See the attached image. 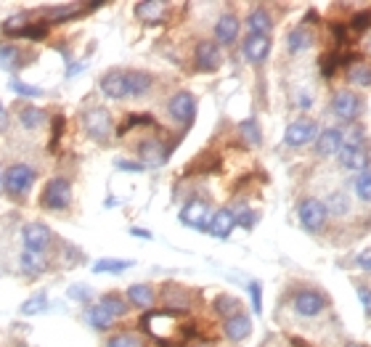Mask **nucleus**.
Masks as SVG:
<instances>
[{
    "label": "nucleus",
    "mask_w": 371,
    "mask_h": 347,
    "mask_svg": "<svg viewBox=\"0 0 371 347\" xmlns=\"http://www.w3.org/2000/svg\"><path fill=\"white\" fill-rule=\"evenodd\" d=\"M101 93L106 98H112V101H122V98H128V72H119V69H112V72H106L104 77H101Z\"/></svg>",
    "instance_id": "4468645a"
},
{
    "label": "nucleus",
    "mask_w": 371,
    "mask_h": 347,
    "mask_svg": "<svg viewBox=\"0 0 371 347\" xmlns=\"http://www.w3.org/2000/svg\"><path fill=\"white\" fill-rule=\"evenodd\" d=\"M45 307H48V297L43 292H38V294H32L24 305H22V316H38Z\"/></svg>",
    "instance_id": "58836bf2"
},
{
    "label": "nucleus",
    "mask_w": 371,
    "mask_h": 347,
    "mask_svg": "<svg viewBox=\"0 0 371 347\" xmlns=\"http://www.w3.org/2000/svg\"><path fill=\"white\" fill-rule=\"evenodd\" d=\"M0 191H3V173H0Z\"/></svg>",
    "instance_id": "13d9d810"
},
{
    "label": "nucleus",
    "mask_w": 371,
    "mask_h": 347,
    "mask_svg": "<svg viewBox=\"0 0 371 347\" xmlns=\"http://www.w3.org/2000/svg\"><path fill=\"white\" fill-rule=\"evenodd\" d=\"M358 300H361V305H363V313L371 316V289L369 286H363V284H358Z\"/></svg>",
    "instance_id": "09e8293b"
},
{
    "label": "nucleus",
    "mask_w": 371,
    "mask_h": 347,
    "mask_svg": "<svg viewBox=\"0 0 371 347\" xmlns=\"http://www.w3.org/2000/svg\"><path fill=\"white\" fill-rule=\"evenodd\" d=\"M138 154H141V162H144L146 167H159L162 162L167 160L170 148H162L159 141H144V144L138 146Z\"/></svg>",
    "instance_id": "412c9836"
},
{
    "label": "nucleus",
    "mask_w": 371,
    "mask_h": 347,
    "mask_svg": "<svg viewBox=\"0 0 371 347\" xmlns=\"http://www.w3.org/2000/svg\"><path fill=\"white\" fill-rule=\"evenodd\" d=\"M223 329H225V337H228L231 342H244V339L252 334V318L247 316V313L238 310L236 316L225 318Z\"/></svg>",
    "instance_id": "a211bd4d"
},
{
    "label": "nucleus",
    "mask_w": 371,
    "mask_h": 347,
    "mask_svg": "<svg viewBox=\"0 0 371 347\" xmlns=\"http://www.w3.org/2000/svg\"><path fill=\"white\" fill-rule=\"evenodd\" d=\"M141 326H144L146 332L151 334V339L159 342L162 347H178L170 337H175L181 345H183L186 339H191V337H194V326H191V323H181L178 313H172V310L146 313L144 318H141Z\"/></svg>",
    "instance_id": "f257e3e1"
},
{
    "label": "nucleus",
    "mask_w": 371,
    "mask_h": 347,
    "mask_svg": "<svg viewBox=\"0 0 371 347\" xmlns=\"http://www.w3.org/2000/svg\"><path fill=\"white\" fill-rule=\"evenodd\" d=\"M165 302H167V307H175V313L178 310H188V305H191V297L181 289V286H172V284H167L165 286Z\"/></svg>",
    "instance_id": "2f4dec72"
},
{
    "label": "nucleus",
    "mask_w": 371,
    "mask_h": 347,
    "mask_svg": "<svg viewBox=\"0 0 371 347\" xmlns=\"http://www.w3.org/2000/svg\"><path fill=\"white\" fill-rule=\"evenodd\" d=\"M194 61H197L199 72H215L223 64V56H220V45L215 40H202L194 51Z\"/></svg>",
    "instance_id": "f8f14e48"
},
{
    "label": "nucleus",
    "mask_w": 371,
    "mask_h": 347,
    "mask_svg": "<svg viewBox=\"0 0 371 347\" xmlns=\"http://www.w3.org/2000/svg\"><path fill=\"white\" fill-rule=\"evenodd\" d=\"M353 29H369L371 27V14H358L353 22H350Z\"/></svg>",
    "instance_id": "603ef678"
},
{
    "label": "nucleus",
    "mask_w": 371,
    "mask_h": 347,
    "mask_svg": "<svg viewBox=\"0 0 371 347\" xmlns=\"http://www.w3.org/2000/svg\"><path fill=\"white\" fill-rule=\"evenodd\" d=\"M130 265H132L130 260H112V257H106V260H98L93 265V273H122Z\"/></svg>",
    "instance_id": "c9c22d12"
},
{
    "label": "nucleus",
    "mask_w": 371,
    "mask_h": 347,
    "mask_svg": "<svg viewBox=\"0 0 371 347\" xmlns=\"http://www.w3.org/2000/svg\"><path fill=\"white\" fill-rule=\"evenodd\" d=\"M347 82L358 88H371V61H353L347 67Z\"/></svg>",
    "instance_id": "bb28decb"
},
{
    "label": "nucleus",
    "mask_w": 371,
    "mask_h": 347,
    "mask_svg": "<svg viewBox=\"0 0 371 347\" xmlns=\"http://www.w3.org/2000/svg\"><path fill=\"white\" fill-rule=\"evenodd\" d=\"M112 114L101 107H91L85 114H82V128L85 133L91 135L93 141H106L112 135Z\"/></svg>",
    "instance_id": "6e6552de"
},
{
    "label": "nucleus",
    "mask_w": 371,
    "mask_h": 347,
    "mask_svg": "<svg viewBox=\"0 0 371 347\" xmlns=\"http://www.w3.org/2000/svg\"><path fill=\"white\" fill-rule=\"evenodd\" d=\"M250 300H252V310H255V313H263V289H260L257 281H252L250 284Z\"/></svg>",
    "instance_id": "49530a36"
},
{
    "label": "nucleus",
    "mask_w": 371,
    "mask_h": 347,
    "mask_svg": "<svg viewBox=\"0 0 371 347\" xmlns=\"http://www.w3.org/2000/svg\"><path fill=\"white\" fill-rule=\"evenodd\" d=\"M51 239V228L43 226V223H26L22 228V241H24V249H29V252L43 254V249H48Z\"/></svg>",
    "instance_id": "ddd939ff"
},
{
    "label": "nucleus",
    "mask_w": 371,
    "mask_h": 347,
    "mask_svg": "<svg viewBox=\"0 0 371 347\" xmlns=\"http://www.w3.org/2000/svg\"><path fill=\"white\" fill-rule=\"evenodd\" d=\"M238 130H241V138L250 144V146H260V141H263V135H260V125L255 120H244L238 125Z\"/></svg>",
    "instance_id": "4c0bfd02"
},
{
    "label": "nucleus",
    "mask_w": 371,
    "mask_h": 347,
    "mask_svg": "<svg viewBox=\"0 0 371 347\" xmlns=\"http://www.w3.org/2000/svg\"><path fill=\"white\" fill-rule=\"evenodd\" d=\"M326 307H329V300H326V294L318 292V289H300L292 297V310L300 318H316Z\"/></svg>",
    "instance_id": "20e7f679"
},
{
    "label": "nucleus",
    "mask_w": 371,
    "mask_h": 347,
    "mask_svg": "<svg viewBox=\"0 0 371 347\" xmlns=\"http://www.w3.org/2000/svg\"><path fill=\"white\" fill-rule=\"evenodd\" d=\"M358 268H363V270H371V249H366V252L358 254Z\"/></svg>",
    "instance_id": "864d4df0"
},
{
    "label": "nucleus",
    "mask_w": 371,
    "mask_h": 347,
    "mask_svg": "<svg viewBox=\"0 0 371 347\" xmlns=\"http://www.w3.org/2000/svg\"><path fill=\"white\" fill-rule=\"evenodd\" d=\"M238 29H241V22H238V16L223 14L220 19H218V22H215V40L223 43V45H231V43H236Z\"/></svg>",
    "instance_id": "6ab92c4d"
},
{
    "label": "nucleus",
    "mask_w": 371,
    "mask_h": 347,
    "mask_svg": "<svg viewBox=\"0 0 371 347\" xmlns=\"http://www.w3.org/2000/svg\"><path fill=\"white\" fill-rule=\"evenodd\" d=\"M337 160L342 164L347 173H363V170H369V148H366V141H363V133L353 128L350 133L344 135V146L342 151L337 154Z\"/></svg>",
    "instance_id": "f03ea898"
},
{
    "label": "nucleus",
    "mask_w": 371,
    "mask_h": 347,
    "mask_svg": "<svg viewBox=\"0 0 371 347\" xmlns=\"http://www.w3.org/2000/svg\"><path fill=\"white\" fill-rule=\"evenodd\" d=\"M96 6H82V3H66V6H53L48 8V22H66V19H75L82 11H91Z\"/></svg>",
    "instance_id": "a878e982"
},
{
    "label": "nucleus",
    "mask_w": 371,
    "mask_h": 347,
    "mask_svg": "<svg viewBox=\"0 0 371 347\" xmlns=\"http://www.w3.org/2000/svg\"><path fill=\"white\" fill-rule=\"evenodd\" d=\"M215 313H218V316H225V318L236 316L238 300L234 294H218V297H215Z\"/></svg>",
    "instance_id": "72a5a7b5"
},
{
    "label": "nucleus",
    "mask_w": 371,
    "mask_h": 347,
    "mask_svg": "<svg viewBox=\"0 0 371 347\" xmlns=\"http://www.w3.org/2000/svg\"><path fill=\"white\" fill-rule=\"evenodd\" d=\"M234 228H236V215H234V210L223 207V210H218V213L212 215L207 233H210L212 239H228Z\"/></svg>",
    "instance_id": "f3484780"
},
{
    "label": "nucleus",
    "mask_w": 371,
    "mask_h": 347,
    "mask_svg": "<svg viewBox=\"0 0 371 347\" xmlns=\"http://www.w3.org/2000/svg\"><path fill=\"white\" fill-rule=\"evenodd\" d=\"M297 217H300V226L308 231V233H321L326 228V220H329V210L321 199H303L300 207H297Z\"/></svg>",
    "instance_id": "7ed1b4c3"
},
{
    "label": "nucleus",
    "mask_w": 371,
    "mask_h": 347,
    "mask_svg": "<svg viewBox=\"0 0 371 347\" xmlns=\"http://www.w3.org/2000/svg\"><path fill=\"white\" fill-rule=\"evenodd\" d=\"M151 85H154V77L149 72H138V69L128 72V95H132V98L146 95L151 91Z\"/></svg>",
    "instance_id": "4be33fe9"
},
{
    "label": "nucleus",
    "mask_w": 371,
    "mask_h": 347,
    "mask_svg": "<svg viewBox=\"0 0 371 347\" xmlns=\"http://www.w3.org/2000/svg\"><path fill=\"white\" fill-rule=\"evenodd\" d=\"M167 111H170V117L175 122L191 125L194 117H197V98L191 93H186V91H181V93H175L170 101H167Z\"/></svg>",
    "instance_id": "9b49d317"
},
{
    "label": "nucleus",
    "mask_w": 371,
    "mask_h": 347,
    "mask_svg": "<svg viewBox=\"0 0 371 347\" xmlns=\"http://www.w3.org/2000/svg\"><path fill=\"white\" fill-rule=\"evenodd\" d=\"M32 183H35V167H29L24 162L11 164L6 170V178H3V186H6V191L11 196H24L26 191L32 188Z\"/></svg>",
    "instance_id": "0eeeda50"
},
{
    "label": "nucleus",
    "mask_w": 371,
    "mask_h": 347,
    "mask_svg": "<svg viewBox=\"0 0 371 347\" xmlns=\"http://www.w3.org/2000/svg\"><path fill=\"white\" fill-rule=\"evenodd\" d=\"M350 347H366V345H356V342H353V345H350Z\"/></svg>",
    "instance_id": "bf43d9fd"
},
{
    "label": "nucleus",
    "mask_w": 371,
    "mask_h": 347,
    "mask_svg": "<svg viewBox=\"0 0 371 347\" xmlns=\"http://www.w3.org/2000/svg\"><path fill=\"white\" fill-rule=\"evenodd\" d=\"M236 215V226H244V228H252L255 223H257V215L252 213L250 207H238V213Z\"/></svg>",
    "instance_id": "a18cd8bd"
},
{
    "label": "nucleus",
    "mask_w": 371,
    "mask_h": 347,
    "mask_svg": "<svg viewBox=\"0 0 371 347\" xmlns=\"http://www.w3.org/2000/svg\"><path fill=\"white\" fill-rule=\"evenodd\" d=\"M114 321H117V318H114V316H112V313H109V310H106L101 302H96V305L88 310V323H91L93 329H98V332L109 329Z\"/></svg>",
    "instance_id": "c85d7f7f"
},
{
    "label": "nucleus",
    "mask_w": 371,
    "mask_h": 347,
    "mask_svg": "<svg viewBox=\"0 0 371 347\" xmlns=\"http://www.w3.org/2000/svg\"><path fill=\"white\" fill-rule=\"evenodd\" d=\"M40 201H43L45 210H56V213H59V210H66L69 201H72V183H69L66 178H53V180H48L45 188H43Z\"/></svg>",
    "instance_id": "423d86ee"
},
{
    "label": "nucleus",
    "mask_w": 371,
    "mask_h": 347,
    "mask_svg": "<svg viewBox=\"0 0 371 347\" xmlns=\"http://www.w3.org/2000/svg\"><path fill=\"white\" fill-rule=\"evenodd\" d=\"M6 128H8V111L0 104V130H6Z\"/></svg>",
    "instance_id": "5fc2aeb1"
},
{
    "label": "nucleus",
    "mask_w": 371,
    "mask_h": 347,
    "mask_svg": "<svg viewBox=\"0 0 371 347\" xmlns=\"http://www.w3.org/2000/svg\"><path fill=\"white\" fill-rule=\"evenodd\" d=\"M313 45V35H310V29L308 27H294L287 35V51L289 54H303Z\"/></svg>",
    "instance_id": "393cba45"
},
{
    "label": "nucleus",
    "mask_w": 371,
    "mask_h": 347,
    "mask_svg": "<svg viewBox=\"0 0 371 347\" xmlns=\"http://www.w3.org/2000/svg\"><path fill=\"white\" fill-rule=\"evenodd\" d=\"M48 35V24H26L24 32L19 38H26V40H43Z\"/></svg>",
    "instance_id": "37998d69"
},
{
    "label": "nucleus",
    "mask_w": 371,
    "mask_h": 347,
    "mask_svg": "<svg viewBox=\"0 0 371 347\" xmlns=\"http://www.w3.org/2000/svg\"><path fill=\"white\" fill-rule=\"evenodd\" d=\"M11 91L19 95H26V98H38V95H43V91L40 88H35V85H26V82L22 80H11Z\"/></svg>",
    "instance_id": "79ce46f5"
},
{
    "label": "nucleus",
    "mask_w": 371,
    "mask_h": 347,
    "mask_svg": "<svg viewBox=\"0 0 371 347\" xmlns=\"http://www.w3.org/2000/svg\"><path fill=\"white\" fill-rule=\"evenodd\" d=\"M98 302H101V305H104L106 310L114 316V318H122V316L128 313V302H125L122 297H117V294H104Z\"/></svg>",
    "instance_id": "e433bc0d"
},
{
    "label": "nucleus",
    "mask_w": 371,
    "mask_h": 347,
    "mask_svg": "<svg viewBox=\"0 0 371 347\" xmlns=\"http://www.w3.org/2000/svg\"><path fill=\"white\" fill-rule=\"evenodd\" d=\"M91 289L85 286V284H75V286H69V297L72 300H77V302H88L91 300Z\"/></svg>",
    "instance_id": "de8ad7c7"
},
{
    "label": "nucleus",
    "mask_w": 371,
    "mask_h": 347,
    "mask_svg": "<svg viewBox=\"0 0 371 347\" xmlns=\"http://www.w3.org/2000/svg\"><path fill=\"white\" fill-rule=\"evenodd\" d=\"M241 51H244V59L250 64H263L268 54H271V38H263V35H247L244 43H241Z\"/></svg>",
    "instance_id": "dca6fc26"
},
{
    "label": "nucleus",
    "mask_w": 371,
    "mask_h": 347,
    "mask_svg": "<svg viewBox=\"0 0 371 347\" xmlns=\"http://www.w3.org/2000/svg\"><path fill=\"white\" fill-rule=\"evenodd\" d=\"M106 347H141V337L130 332L114 334V337L106 342Z\"/></svg>",
    "instance_id": "ea45409f"
},
{
    "label": "nucleus",
    "mask_w": 371,
    "mask_h": 347,
    "mask_svg": "<svg viewBox=\"0 0 371 347\" xmlns=\"http://www.w3.org/2000/svg\"><path fill=\"white\" fill-rule=\"evenodd\" d=\"M324 204H326L329 215H334V217H344V215L350 213V194L342 191V188H337V191H331L329 199L324 201Z\"/></svg>",
    "instance_id": "cd10ccee"
},
{
    "label": "nucleus",
    "mask_w": 371,
    "mask_h": 347,
    "mask_svg": "<svg viewBox=\"0 0 371 347\" xmlns=\"http://www.w3.org/2000/svg\"><path fill=\"white\" fill-rule=\"evenodd\" d=\"M318 138V125L313 120H294L284 130V146L289 148H303L308 144H313Z\"/></svg>",
    "instance_id": "1a4fd4ad"
},
{
    "label": "nucleus",
    "mask_w": 371,
    "mask_h": 347,
    "mask_svg": "<svg viewBox=\"0 0 371 347\" xmlns=\"http://www.w3.org/2000/svg\"><path fill=\"white\" fill-rule=\"evenodd\" d=\"M344 146V133L340 128H326L316 138V154L318 157H337Z\"/></svg>",
    "instance_id": "2eb2a0df"
},
{
    "label": "nucleus",
    "mask_w": 371,
    "mask_h": 347,
    "mask_svg": "<svg viewBox=\"0 0 371 347\" xmlns=\"http://www.w3.org/2000/svg\"><path fill=\"white\" fill-rule=\"evenodd\" d=\"M154 300H157V294H154V289L149 284H132L130 289H128V302L141 307V310L154 305Z\"/></svg>",
    "instance_id": "b1692460"
},
{
    "label": "nucleus",
    "mask_w": 371,
    "mask_h": 347,
    "mask_svg": "<svg viewBox=\"0 0 371 347\" xmlns=\"http://www.w3.org/2000/svg\"><path fill=\"white\" fill-rule=\"evenodd\" d=\"M132 236H138V239H151V233L146 231V228H130Z\"/></svg>",
    "instance_id": "6e6d98bb"
},
{
    "label": "nucleus",
    "mask_w": 371,
    "mask_h": 347,
    "mask_svg": "<svg viewBox=\"0 0 371 347\" xmlns=\"http://www.w3.org/2000/svg\"><path fill=\"white\" fill-rule=\"evenodd\" d=\"M167 14V3H159V0H144L135 6V16L144 22V24H159Z\"/></svg>",
    "instance_id": "aec40b11"
},
{
    "label": "nucleus",
    "mask_w": 371,
    "mask_h": 347,
    "mask_svg": "<svg viewBox=\"0 0 371 347\" xmlns=\"http://www.w3.org/2000/svg\"><path fill=\"white\" fill-rule=\"evenodd\" d=\"M19 265H22V270L29 273V276H38L40 270L45 268V263H43V254L40 252H29V249H24V252H22V260H19Z\"/></svg>",
    "instance_id": "f704fd0d"
},
{
    "label": "nucleus",
    "mask_w": 371,
    "mask_h": 347,
    "mask_svg": "<svg viewBox=\"0 0 371 347\" xmlns=\"http://www.w3.org/2000/svg\"><path fill=\"white\" fill-rule=\"evenodd\" d=\"M117 170H122V173H144V164H141V162H125V160H119L117 162Z\"/></svg>",
    "instance_id": "3c124183"
},
{
    "label": "nucleus",
    "mask_w": 371,
    "mask_h": 347,
    "mask_svg": "<svg viewBox=\"0 0 371 347\" xmlns=\"http://www.w3.org/2000/svg\"><path fill=\"white\" fill-rule=\"evenodd\" d=\"M45 120H48V114H45L43 109L32 107V104H26V107L19 109V122H22L24 128H29V130H35V128H40V125H45Z\"/></svg>",
    "instance_id": "c756f323"
},
{
    "label": "nucleus",
    "mask_w": 371,
    "mask_h": 347,
    "mask_svg": "<svg viewBox=\"0 0 371 347\" xmlns=\"http://www.w3.org/2000/svg\"><path fill=\"white\" fill-rule=\"evenodd\" d=\"M64 133V117L59 114V117H53V135H51V148L59 146V138Z\"/></svg>",
    "instance_id": "8fccbe9b"
},
{
    "label": "nucleus",
    "mask_w": 371,
    "mask_h": 347,
    "mask_svg": "<svg viewBox=\"0 0 371 347\" xmlns=\"http://www.w3.org/2000/svg\"><path fill=\"white\" fill-rule=\"evenodd\" d=\"M26 61L24 56L19 54L13 45H0V69H6V72H16V69H22Z\"/></svg>",
    "instance_id": "7c9ffc66"
},
{
    "label": "nucleus",
    "mask_w": 371,
    "mask_h": 347,
    "mask_svg": "<svg viewBox=\"0 0 371 347\" xmlns=\"http://www.w3.org/2000/svg\"><path fill=\"white\" fill-rule=\"evenodd\" d=\"M353 191H356V196L361 201L371 204V167L356 175V180H353Z\"/></svg>",
    "instance_id": "473e14b6"
},
{
    "label": "nucleus",
    "mask_w": 371,
    "mask_h": 347,
    "mask_svg": "<svg viewBox=\"0 0 371 347\" xmlns=\"http://www.w3.org/2000/svg\"><path fill=\"white\" fill-rule=\"evenodd\" d=\"M313 107V98L310 95H300V109H310Z\"/></svg>",
    "instance_id": "4d7b16f0"
},
{
    "label": "nucleus",
    "mask_w": 371,
    "mask_h": 347,
    "mask_svg": "<svg viewBox=\"0 0 371 347\" xmlns=\"http://www.w3.org/2000/svg\"><path fill=\"white\" fill-rule=\"evenodd\" d=\"M26 27V19L24 16H11V19H6V24H3V32L6 35H13V38H19Z\"/></svg>",
    "instance_id": "a19ab883"
},
{
    "label": "nucleus",
    "mask_w": 371,
    "mask_h": 347,
    "mask_svg": "<svg viewBox=\"0 0 371 347\" xmlns=\"http://www.w3.org/2000/svg\"><path fill=\"white\" fill-rule=\"evenodd\" d=\"M247 27H250V35H263L268 38L271 29H273V19L265 8H255L250 16H247Z\"/></svg>",
    "instance_id": "5701e85b"
},
{
    "label": "nucleus",
    "mask_w": 371,
    "mask_h": 347,
    "mask_svg": "<svg viewBox=\"0 0 371 347\" xmlns=\"http://www.w3.org/2000/svg\"><path fill=\"white\" fill-rule=\"evenodd\" d=\"M210 220H212L210 204L204 199H188L183 204V210H181V223L188 228L204 231V228H210Z\"/></svg>",
    "instance_id": "9d476101"
},
{
    "label": "nucleus",
    "mask_w": 371,
    "mask_h": 347,
    "mask_svg": "<svg viewBox=\"0 0 371 347\" xmlns=\"http://www.w3.org/2000/svg\"><path fill=\"white\" fill-rule=\"evenodd\" d=\"M331 114L337 117V120L342 122H356L361 114H363V101H361V95L353 93V91H337V93L331 95Z\"/></svg>",
    "instance_id": "39448f33"
},
{
    "label": "nucleus",
    "mask_w": 371,
    "mask_h": 347,
    "mask_svg": "<svg viewBox=\"0 0 371 347\" xmlns=\"http://www.w3.org/2000/svg\"><path fill=\"white\" fill-rule=\"evenodd\" d=\"M141 122H146V125H157V122L151 120V117H149V114H132V117H128V120H125V125H122V128H119L117 133L122 135V133H128V130H130V128H138V125H141Z\"/></svg>",
    "instance_id": "c03bdc74"
}]
</instances>
